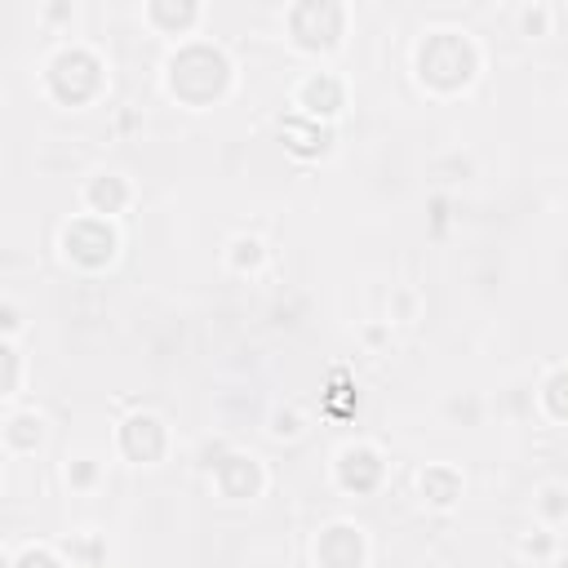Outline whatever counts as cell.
<instances>
[{
	"instance_id": "obj_31",
	"label": "cell",
	"mask_w": 568,
	"mask_h": 568,
	"mask_svg": "<svg viewBox=\"0 0 568 568\" xmlns=\"http://www.w3.org/2000/svg\"><path fill=\"white\" fill-rule=\"evenodd\" d=\"M138 129H146L142 106H120V111H115V133H120V138H129V133H138Z\"/></svg>"
},
{
	"instance_id": "obj_10",
	"label": "cell",
	"mask_w": 568,
	"mask_h": 568,
	"mask_svg": "<svg viewBox=\"0 0 568 568\" xmlns=\"http://www.w3.org/2000/svg\"><path fill=\"white\" fill-rule=\"evenodd\" d=\"M373 541L368 528L351 515H333L311 537V568H368Z\"/></svg>"
},
{
	"instance_id": "obj_11",
	"label": "cell",
	"mask_w": 568,
	"mask_h": 568,
	"mask_svg": "<svg viewBox=\"0 0 568 568\" xmlns=\"http://www.w3.org/2000/svg\"><path fill=\"white\" fill-rule=\"evenodd\" d=\"M75 200H80L84 213H98V217L120 222V217L138 204V186H133V178L120 173V169H89V173L80 178V186H75Z\"/></svg>"
},
{
	"instance_id": "obj_6",
	"label": "cell",
	"mask_w": 568,
	"mask_h": 568,
	"mask_svg": "<svg viewBox=\"0 0 568 568\" xmlns=\"http://www.w3.org/2000/svg\"><path fill=\"white\" fill-rule=\"evenodd\" d=\"M328 479H333V488H337L342 497H355V501L377 497V493L386 488V479H390L386 448H382L377 439H364V435L342 439V444L328 453Z\"/></svg>"
},
{
	"instance_id": "obj_26",
	"label": "cell",
	"mask_w": 568,
	"mask_h": 568,
	"mask_svg": "<svg viewBox=\"0 0 568 568\" xmlns=\"http://www.w3.org/2000/svg\"><path fill=\"white\" fill-rule=\"evenodd\" d=\"M417 315H422V293H417L413 284L390 288V297H386V320H390V324H413Z\"/></svg>"
},
{
	"instance_id": "obj_29",
	"label": "cell",
	"mask_w": 568,
	"mask_h": 568,
	"mask_svg": "<svg viewBox=\"0 0 568 568\" xmlns=\"http://www.w3.org/2000/svg\"><path fill=\"white\" fill-rule=\"evenodd\" d=\"M444 413H448L457 426H479V417H484V404H479L475 395H453V399L444 404Z\"/></svg>"
},
{
	"instance_id": "obj_18",
	"label": "cell",
	"mask_w": 568,
	"mask_h": 568,
	"mask_svg": "<svg viewBox=\"0 0 568 568\" xmlns=\"http://www.w3.org/2000/svg\"><path fill=\"white\" fill-rule=\"evenodd\" d=\"M266 262H271V248H266V240L262 235H253V231H235L231 240H226V248H222V266L231 271V275H262L266 271Z\"/></svg>"
},
{
	"instance_id": "obj_17",
	"label": "cell",
	"mask_w": 568,
	"mask_h": 568,
	"mask_svg": "<svg viewBox=\"0 0 568 568\" xmlns=\"http://www.w3.org/2000/svg\"><path fill=\"white\" fill-rule=\"evenodd\" d=\"M0 555H4V568H71L67 550L58 541H44V537H31V541L4 537Z\"/></svg>"
},
{
	"instance_id": "obj_19",
	"label": "cell",
	"mask_w": 568,
	"mask_h": 568,
	"mask_svg": "<svg viewBox=\"0 0 568 568\" xmlns=\"http://www.w3.org/2000/svg\"><path fill=\"white\" fill-rule=\"evenodd\" d=\"M537 413L550 426H568V364H550L537 382Z\"/></svg>"
},
{
	"instance_id": "obj_21",
	"label": "cell",
	"mask_w": 568,
	"mask_h": 568,
	"mask_svg": "<svg viewBox=\"0 0 568 568\" xmlns=\"http://www.w3.org/2000/svg\"><path fill=\"white\" fill-rule=\"evenodd\" d=\"M532 524L541 528H564L568 524V479H541L532 488Z\"/></svg>"
},
{
	"instance_id": "obj_25",
	"label": "cell",
	"mask_w": 568,
	"mask_h": 568,
	"mask_svg": "<svg viewBox=\"0 0 568 568\" xmlns=\"http://www.w3.org/2000/svg\"><path fill=\"white\" fill-rule=\"evenodd\" d=\"M515 550H519L524 559H532V564H546V559H555L564 546H559V532H555V528H541V524H532V528H524V532H519Z\"/></svg>"
},
{
	"instance_id": "obj_30",
	"label": "cell",
	"mask_w": 568,
	"mask_h": 568,
	"mask_svg": "<svg viewBox=\"0 0 568 568\" xmlns=\"http://www.w3.org/2000/svg\"><path fill=\"white\" fill-rule=\"evenodd\" d=\"M22 333H27V315L13 297H4L0 302V337H22Z\"/></svg>"
},
{
	"instance_id": "obj_5",
	"label": "cell",
	"mask_w": 568,
	"mask_h": 568,
	"mask_svg": "<svg viewBox=\"0 0 568 568\" xmlns=\"http://www.w3.org/2000/svg\"><path fill=\"white\" fill-rule=\"evenodd\" d=\"M120 248H124V231L120 222L111 217H98V213H71L62 226H58V257L67 271L75 275H102L120 262Z\"/></svg>"
},
{
	"instance_id": "obj_15",
	"label": "cell",
	"mask_w": 568,
	"mask_h": 568,
	"mask_svg": "<svg viewBox=\"0 0 568 568\" xmlns=\"http://www.w3.org/2000/svg\"><path fill=\"white\" fill-rule=\"evenodd\" d=\"M275 129H280V138H284V151H288L293 160H302V164H315V160L333 155V142H337V129H333V124L306 120V115H297V111L284 106V111L275 115Z\"/></svg>"
},
{
	"instance_id": "obj_16",
	"label": "cell",
	"mask_w": 568,
	"mask_h": 568,
	"mask_svg": "<svg viewBox=\"0 0 568 568\" xmlns=\"http://www.w3.org/2000/svg\"><path fill=\"white\" fill-rule=\"evenodd\" d=\"M58 475H62V484H67L71 497H93L106 484V453H98V448H71L62 457V470Z\"/></svg>"
},
{
	"instance_id": "obj_12",
	"label": "cell",
	"mask_w": 568,
	"mask_h": 568,
	"mask_svg": "<svg viewBox=\"0 0 568 568\" xmlns=\"http://www.w3.org/2000/svg\"><path fill=\"white\" fill-rule=\"evenodd\" d=\"M204 18H209V4L204 0H142L138 4V22L151 36L169 40V44L195 40L200 27H204Z\"/></svg>"
},
{
	"instance_id": "obj_3",
	"label": "cell",
	"mask_w": 568,
	"mask_h": 568,
	"mask_svg": "<svg viewBox=\"0 0 568 568\" xmlns=\"http://www.w3.org/2000/svg\"><path fill=\"white\" fill-rule=\"evenodd\" d=\"M36 89L58 111H89L111 93V62L93 40L67 36L40 58Z\"/></svg>"
},
{
	"instance_id": "obj_14",
	"label": "cell",
	"mask_w": 568,
	"mask_h": 568,
	"mask_svg": "<svg viewBox=\"0 0 568 568\" xmlns=\"http://www.w3.org/2000/svg\"><path fill=\"white\" fill-rule=\"evenodd\" d=\"M413 493H417V501H422L426 510L448 515V510H457L462 497H466V470H462L457 462H426V466H417V475H413Z\"/></svg>"
},
{
	"instance_id": "obj_8",
	"label": "cell",
	"mask_w": 568,
	"mask_h": 568,
	"mask_svg": "<svg viewBox=\"0 0 568 568\" xmlns=\"http://www.w3.org/2000/svg\"><path fill=\"white\" fill-rule=\"evenodd\" d=\"M288 111L337 129L346 120V111H351V80L328 62L324 67H306L288 84Z\"/></svg>"
},
{
	"instance_id": "obj_20",
	"label": "cell",
	"mask_w": 568,
	"mask_h": 568,
	"mask_svg": "<svg viewBox=\"0 0 568 568\" xmlns=\"http://www.w3.org/2000/svg\"><path fill=\"white\" fill-rule=\"evenodd\" d=\"M27 390V346L22 337H0V399L18 404Z\"/></svg>"
},
{
	"instance_id": "obj_1",
	"label": "cell",
	"mask_w": 568,
	"mask_h": 568,
	"mask_svg": "<svg viewBox=\"0 0 568 568\" xmlns=\"http://www.w3.org/2000/svg\"><path fill=\"white\" fill-rule=\"evenodd\" d=\"M240 84V62L231 58V49L213 36H195L182 44H169L164 62H160V89L169 102L186 106V111H213L222 106Z\"/></svg>"
},
{
	"instance_id": "obj_23",
	"label": "cell",
	"mask_w": 568,
	"mask_h": 568,
	"mask_svg": "<svg viewBox=\"0 0 568 568\" xmlns=\"http://www.w3.org/2000/svg\"><path fill=\"white\" fill-rule=\"evenodd\" d=\"M262 430H266V439H275V444H297V439L311 430V417H306V408H302V404L280 399V404H271V408H266Z\"/></svg>"
},
{
	"instance_id": "obj_33",
	"label": "cell",
	"mask_w": 568,
	"mask_h": 568,
	"mask_svg": "<svg viewBox=\"0 0 568 568\" xmlns=\"http://www.w3.org/2000/svg\"><path fill=\"white\" fill-rule=\"evenodd\" d=\"M444 226H448V200H444V195H435V200H430V231H435V235H444Z\"/></svg>"
},
{
	"instance_id": "obj_27",
	"label": "cell",
	"mask_w": 568,
	"mask_h": 568,
	"mask_svg": "<svg viewBox=\"0 0 568 568\" xmlns=\"http://www.w3.org/2000/svg\"><path fill=\"white\" fill-rule=\"evenodd\" d=\"M36 18H40L44 31H71V22L80 18V4L75 0H44Z\"/></svg>"
},
{
	"instance_id": "obj_34",
	"label": "cell",
	"mask_w": 568,
	"mask_h": 568,
	"mask_svg": "<svg viewBox=\"0 0 568 568\" xmlns=\"http://www.w3.org/2000/svg\"><path fill=\"white\" fill-rule=\"evenodd\" d=\"M541 568H568V550H559V555H555V559H546Z\"/></svg>"
},
{
	"instance_id": "obj_28",
	"label": "cell",
	"mask_w": 568,
	"mask_h": 568,
	"mask_svg": "<svg viewBox=\"0 0 568 568\" xmlns=\"http://www.w3.org/2000/svg\"><path fill=\"white\" fill-rule=\"evenodd\" d=\"M390 337H395V324H390V320H364V324H359V346H364L368 355L386 351Z\"/></svg>"
},
{
	"instance_id": "obj_32",
	"label": "cell",
	"mask_w": 568,
	"mask_h": 568,
	"mask_svg": "<svg viewBox=\"0 0 568 568\" xmlns=\"http://www.w3.org/2000/svg\"><path fill=\"white\" fill-rule=\"evenodd\" d=\"M439 173H444V182H466L470 178V160L462 151H453V155L439 160Z\"/></svg>"
},
{
	"instance_id": "obj_2",
	"label": "cell",
	"mask_w": 568,
	"mask_h": 568,
	"mask_svg": "<svg viewBox=\"0 0 568 568\" xmlns=\"http://www.w3.org/2000/svg\"><path fill=\"white\" fill-rule=\"evenodd\" d=\"M408 71H413V84L430 98H462L479 84L484 75V44L470 27H457V22H435L426 27L413 49H408Z\"/></svg>"
},
{
	"instance_id": "obj_7",
	"label": "cell",
	"mask_w": 568,
	"mask_h": 568,
	"mask_svg": "<svg viewBox=\"0 0 568 568\" xmlns=\"http://www.w3.org/2000/svg\"><path fill=\"white\" fill-rule=\"evenodd\" d=\"M111 453L133 470H155L173 453V426L155 408H129L111 426Z\"/></svg>"
},
{
	"instance_id": "obj_4",
	"label": "cell",
	"mask_w": 568,
	"mask_h": 568,
	"mask_svg": "<svg viewBox=\"0 0 568 568\" xmlns=\"http://www.w3.org/2000/svg\"><path fill=\"white\" fill-rule=\"evenodd\" d=\"M355 9L346 0H293L280 9V31L284 44L302 58H311V67H324L328 58H337L346 49Z\"/></svg>"
},
{
	"instance_id": "obj_22",
	"label": "cell",
	"mask_w": 568,
	"mask_h": 568,
	"mask_svg": "<svg viewBox=\"0 0 568 568\" xmlns=\"http://www.w3.org/2000/svg\"><path fill=\"white\" fill-rule=\"evenodd\" d=\"M555 22H559V9H555L550 0H519V4L510 9V27H515V36H524V40H546V36H555Z\"/></svg>"
},
{
	"instance_id": "obj_24",
	"label": "cell",
	"mask_w": 568,
	"mask_h": 568,
	"mask_svg": "<svg viewBox=\"0 0 568 568\" xmlns=\"http://www.w3.org/2000/svg\"><path fill=\"white\" fill-rule=\"evenodd\" d=\"M71 568H102L106 564V537L98 528H75L67 541H62Z\"/></svg>"
},
{
	"instance_id": "obj_9",
	"label": "cell",
	"mask_w": 568,
	"mask_h": 568,
	"mask_svg": "<svg viewBox=\"0 0 568 568\" xmlns=\"http://www.w3.org/2000/svg\"><path fill=\"white\" fill-rule=\"evenodd\" d=\"M204 475H209L213 497L226 501V506H253V501H262L266 488H271V466H266L253 448H235V444H226L222 457H217Z\"/></svg>"
},
{
	"instance_id": "obj_13",
	"label": "cell",
	"mask_w": 568,
	"mask_h": 568,
	"mask_svg": "<svg viewBox=\"0 0 568 568\" xmlns=\"http://www.w3.org/2000/svg\"><path fill=\"white\" fill-rule=\"evenodd\" d=\"M49 417L36 408V404H4V413H0V448H4V457H36V453H44V444H49Z\"/></svg>"
}]
</instances>
